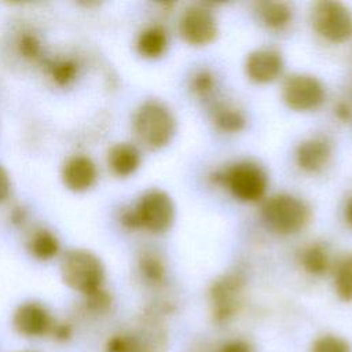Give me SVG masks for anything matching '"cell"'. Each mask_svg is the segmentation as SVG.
<instances>
[{
	"instance_id": "8",
	"label": "cell",
	"mask_w": 352,
	"mask_h": 352,
	"mask_svg": "<svg viewBox=\"0 0 352 352\" xmlns=\"http://www.w3.org/2000/svg\"><path fill=\"white\" fill-rule=\"evenodd\" d=\"M243 278L238 274H227L219 278L210 287V307L217 323L228 322L239 309L243 293Z\"/></svg>"
},
{
	"instance_id": "25",
	"label": "cell",
	"mask_w": 352,
	"mask_h": 352,
	"mask_svg": "<svg viewBox=\"0 0 352 352\" xmlns=\"http://www.w3.org/2000/svg\"><path fill=\"white\" fill-rule=\"evenodd\" d=\"M84 297H85V308L95 315L106 314L111 307V296L104 289H99Z\"/></svg>"
},
{
	"instance_id": "27",
	"label": "cell",
	"mask_w": 352,
	"mask_h": 352,
	"mask_svg": "<svg viewBox=\"0 0 352 352\" xmlns=\"http://www.w3.org/2000/svg\"><path fill=\"white\" fill-rule=\"evenodd\" d=\"M192 87H194V91L198 92L199 95L209 94L212 91V88H213V77H212V74L208 73L206 70L199 72L198 74L194 76Z\"/></svg>"
},
{
	"instance_id": "28",
	"label": "cell",
	"mask_w": 352,
	"mask_h": 352,
	"mask_svg": "<svg viewBox=\"0 0 352 352\" xmlns=\"http://www.w3.org/2000/svg\"><path fill=\"white\" fill-rule=\"evenodd\" d=\"M210 352H254V349L245 340H230Z\"/></svg>"
},
{
	"instance_id": "10",
	"label": "cell",
	"mask_w": 352,
	"mask_h": 352,
	"mask_svg": "<svg viewBox=\"0 0 352 352\" xmlns=\"http://www.w3.org/2000/svg\"><path fill=\"white\" fill-rule=\"evenodd\" d=\"M180 33L192 45H206L217 36V23L213 14L202 6H191L180 18Z\"/></svg>"
},
{
	"instance_id": "18",
	"label": "cell",
	"mask_w": 352,
	"mask_h": 352,
	"mask_svg": "<svg viewBox=\"0 0 352 352\" xmlns=\"http://www.w3.org/2000/svg\"><path fill=\"white\" fill-rule=\"evenodd\" d=\"M257 15L268 29H282L292 18V10L287 4L279 1H264L257 4Z\"/></svg>"
},
{
	"instance_id": "15",
	"label": "cell",
	"mask_w": 352,
	"mask_h": 352,
	"mask_svg": "<svg viewBox=\"0 0 352 352\" xmlns=\"http://www.w3.org/2000/svg\"><path fill=\"white\" fill-rule=\"evenodd\" d=\"M140 153L131 143H116L107 153V164L110 170L118 177L133 175L140 165Z\"/></svg>"
},
{
	"instance_id": "11",
	"label": "cell",
	"mask_w": 352,
	"mask_h": 352,
	"mask_svg": "<svg viewBox=\"0 0 352 352\" xmlns=\"http://www.w3.org/2000/svg\"><path fill=\"white\" fill-rule=\"evenodd\" d=\"M55 320L48 309L36 301L21 304L12 316L14 329L23 337H41L51 333Z\"/></svg>"
},
{
	"instance_id": "23",
	"label": "cell",
	"mask_w": 352,
	"mask_h": 352,
	"mask_svg": "<svg viewBox=\"0 0 352 352\" xmlns=\"http://www.w3.org/2000/svg\"><path fill=\"white\" fill-rule=\"evenodd\" d=\"M139 270L142 276L153 285L161 283L165 276V268L161 260L153 254H143L139 258Z\"/></svg>"
},
{
	"instance_id": "30",
	"label": "cell",
	"mask_w": 352,
	"mask_h": 352,
	"mask_svg": "<svg viewBox=\"0 0 352 352\" xmlns=\"http://www.w3.org/2000/svg\"><path fill=\"white\" fill-rule=\"evenodd\" d=\"M10 191H11L10 176H8L7 170L4 169V166L0 165V204L8 198Z\"/></svg>"
},
{
	"instance_id": "24",
	"label": "cell",
	"mask_w": 352,
	"mask_h": 352,
	"mask_svg": "<svg viewBox=\"0 0 352 352\" xmlns=\"http://www.w3.org/2000/svg\"><path fill=\"white\" fill-rule=\"evenodd\" d=\"M311 352H351V348L345 340L327 334L315 340Z\"/></svg>"
},
{
	"instance_id": "22",
	"label": "cell",
	"mask_w": 352,
	"mask_h": 352,
	"mask_svg": "<svg viewBox=\"0 0 352 352\" xmlns=\"http://www.w3.org/2000/svg\"><path fill=\"white\" fill-rule=\"evenodd\" d=\"M213 120L216 125L224 132H238L245 126V117L236 109H217Z\"/></svg>"
},
{
	"instance_id": "14",
	"label": "cell",
	"mask_w": 352,
	"mask_h": 352,
	"mask_svg": "<svg viewBox=\"0 0 352 352\" xmlns=\"http://www.w3.org/2000/svg\"><path fill=\"white\" fill-rule=\"evenodd\" d=\"M331 146L322 138H312L302 142L296 153L298 166L309 173L320 170L329 161Z\"/></svg>"
},
{
	"instance_id": "32",
	"label": "cell",
	"mask_w": 352,
	"mask_h": 352,
	"mask_svg": "<svg viewBox=\"0 0 352 352\" xmlns=\"http://www.w3.org/2000/svg\"><path fill=\"white\" fill-rule=\"evenodd\" d=\"M344 217H345V221L348 223V226L352 227V197H351V198L346 201V204H345Z\"/></svg>"
},
{
	"instance_id": "21",
	"label": "cell",
	"mask_w": 352,
	"mask_h": 352,
	"mask_svg": "<svg viewBox=\"0 0 352 352\" xmlns=\"http://www.w3.org/2000/svg\"><path fill=\"white\" fill-rule=\"evenodd\" d=\"M50 73L55 84L59 87H67L72 84L78 73V66L72 59L56 60L50 66Z\"/></svg>"
},
{
	"instance_id": "12",
	"label": "cell",
	"mask_w": 352,
	"mask_h": 352,
	"mask_svg": "<svg viewBox=\"0 0 352 352\" xmlns=\"http://www.w3.org/2000/svg\"><path fill=\"white\" fill-rule=\"evenodd\" d=\"M60 176L66 188L74 192H82L96 183L98 169L89 157L76 154L65 161Z\"/></svg>"
},
{
	"instance_id": "20",
	"label": "cell",
	"mask_w": 352,
	"mask_h": 352,
	"mask_svg": "<svg viewBox=\"0 0 352 352\" xmlns=\"http://www.w3.org/2000/svg\"><path fill=\"white\" fill-rule=\"evenodd\" d=\"M334 286L341 300L352 301V254L338 263L334 275Z\"/></svg>"
},
{
	"instance_id": "5",
	"label": "cell",
	"mask_w": 352,
	"mask_h": 352,
	"mask_svg": "<svg viewBox=\"0 0 352 352\" xmlns=\"http://www.w3.org/2000/svg\"><path fill=\"white\" fill-rule=\"evenodd\" d=\"M166 342V333L157 315L147 314L136 330L110 337L106 352H165Z\"/></svg>"
},
{
	"instance_id": "7",
	"label": "cell",
	"mask_w": 352,
	"mask_h": 352,
	"mask_svg": "<svg viewBox=\"0 0 352 352\" xmlns=\"http://www.w3.org/2000/svg\"><path fill=\"white\" fill-rule=\"evenodd\" d=\"M231 194L243 202H256L264 197L268 186L267 173L254 162L242 161L230 166L221 176Z\"/></svg>"
},
{
	"instance_id": "6",
	"label": "cell",
	"mask_w": 352,
	"mask_h": 352,
	"mask_svg": "<svg viewBox=\"0 0 352 352\" xmlns=\"http://www.w3.org/2000/svg\"><path fill=\"white\" fill-rule=\"evenodd\" d=\"M314 29L326 40L344 43L352 38V14L338 1H318L311 11Z\"/></svg>"
},
{
	"instance_id": "17",
	"label": "cell",
	"mask_w": 352,
	"mask_h": 352,
	"mask_svg": "<svg viewBox=\"0 0 352 352\" xmlns=\"http://www.w3.org/2000/svg\"><path fill=\"white\" fill-rule=\"evenodd\" d=\"M59 249H60V245L55 234L44 228L34 231L28 241L29 253L34 258L41 261L54 258L59 253Z\"/></svg>"
},
{
	"instance_id": "19",
	"label": "cell",
	"mask_w": 352,
	"mask_h": 352,
	"mask_svg": "<svg viewBox=\"0 0 352 352\" xmlns=\"http://www.w3.org/2000/svg\"><path fill=\"white\" fill-rule=\"evenodd\" d=\"M301 264L311 275H322L329 267V257L326 249L319 245H309L301 253Z\"/></svg>"
},
{
	"instance_id": "13",
	"label": "cell",
	"mask_w": 352,
	"mask_h": 352,
	"mask_svg": "<svg viewBox=\"0 0 352 352\" xmlns=\"http://www.w3.org/2000/svg\"><path fill=\"white\" fill-rule=\"evenodd\" d=\"M248 77L254 82L274 81L283 70L282 55L271 48H261L250 52L245 62Z\"/></svg>"
},
{
	"instance_id": "2",
	"label": "cell",
	"mask_w": 352,
	"mask_h": 352,
	"mask_svg": "<svg viewBox=\"0 0 352 352\" xmlns=\"http://www.w3.org/2000/svg\"><path fill=\"white\" fill-rule=\"evenodd\" d=\"M60 276L67 287L88 296L102 289L104 267L102 260L94 252L87 249H72L62 257Z\"/></svg>"
},
{
	"instance_id": "16",
	"label": "cell",
	"mask_w": 352,
	"mask_h": 352,
	"mask_svg": "<svg viewBox=\"0 0 352 352\" xmlns=\"http://www.w3.org/2000/svg\"><path fill=\"white\" fill-rule=\"evenodd\" d=\"M168 47V37L162 28L151 26L144 29L136 41L138 52L148 59L161 56Z\"/></svg>"
},
{
	"instance_id": "29",
	"label": "cell",
	"mask_w": 352,
	"mask_h": 352,
	"mask_svg": "<svg viewBox=\"0 0 352 352\" xmlns=\"http://www.w3.org/2000/svg\"><path fill=\"white\" fill-rule=\"evenodd\" d=\"M56 341H67L72 338L73 336V329L69 323L66 322H55L52 329H51V333H50Z\"/></svg>"
},
{
	"instance_id": "33",
	"label": "cell",
	"mask_w": 352,
	"mask_h": 352,
	"mask_svg": "<svg viewBox=\"0 0 352 352\" xmlns=\"http://www.w3.org/2000/svg\"><path fill=\"white\" fill-rule=\"evenodd\" d=\"M26 352H29V351H26Z\"/></svg>"
},
{
	"instance_id": "26",
	"label": "cell",
	"mask_w": 352,
	"mask_h": 352,
	"mask_svg": "<svg viewBox=\"0 0 352 352\" xmlns=\"http://www.w3.org/2000/svg\"><path fill=\"white\" fill-rule=\"evenodd\" d=\"M18 48H19L21 55L26 59H36L41 54L40 40L34 34H30V33H25L23 36H21Z\"/></svg>"
},
{
	"instance_id": "31",
	"label": "cell",
	"mask_w": 352,
	"mask_h": 352,
	"mask_svg": "<svg viewBox=\"0 0 352 352\" xmlns=\"http://www.w3.org/2000/svg\"><path fill=\"white\" fill-rule=\"evenodd\" d=\"M25 219H26V213H25V209H22V208H15L14 210H12V213H11V221L14 223V224H22L23 221H25Z\"/></svg>"
},
{
	"instance_id": "9",
	"label": "cell",
	"mask_w": 352,
	"mask_h": 352,
	"mask_svg": "<svg viewBox=\"0 0 352 352\" xmlns=\"http://www.w3.org/2000/svg\"><path fill=\"white\" fill-rule=\"evenodd\" d=\"M282 95L292 110L308 111L323 103L324 88L314 76L293 74L285 81Z\"/></svg>"
},
{
	"instance_id": "1",
	"label": "cell",
	"mask_w": 352,
	"mask_h": 352,
	"mask_svg": "<svg viewBox=\"0 0 352 352\" xmlns=\"http://www.w3.org/2000/svg\"><path fill=\"white\" fill-rule=\"evenodd\" d=\"M175 219V206L170 197L158 188L146 191L136 206L122 212L120 220L126 228H146L150 232L166 231Z\"/></svg>"
},
{
	"instance_id": "3",
	"label": "cell",
	"mask_w": 352,
	"mask_h": 352,
	"mask_svg": "<svg viewBox=\"0 0 352 352\" xmlns=\"http://www.w3.org/2000/svg\"><path fill=\"white\" fill-rule=\"evenodd\" d=\"M261 216L267 227L278 234H296L309 221V208L304 201L289 194H278L268 198Z\"/></svg>"
},
{
	"instance_id": "4",
	"label": "cell",
	"mask_w": 352,
	"mask_h": 352,
	"mask_svg": "<svg viewBox=\"0 0 352 352\" xmlns=\"http://www.w3.org/2000/svg\"><path fill=\"white\" fill-rule=\"evenodd\" d=\"M133 129L147 147L161 148L170 142L175 133V120L164 104L147 100L135 113Z\"/></svg>"
}]
</instances>
